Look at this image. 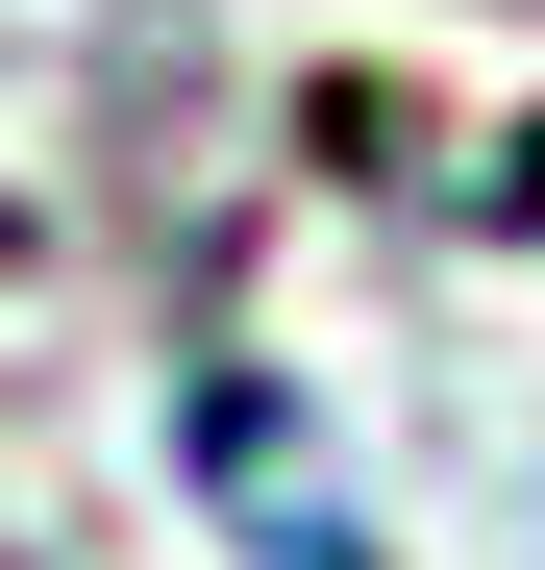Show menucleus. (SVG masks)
<instances>
[{"instance_id": "f03ea898", "label": "nucleus", "mask_w": 545, "mask_h": 570, "mask_svg": "<svg viewBox=\"0 0 545 570\" xmlns=\"http://www.w3.org/2000/svg\"><path fill=\"white\" fill-rule=\"evenodd\" d=\"M496 224H545V125H496Z\"/></svg>"}, {"instance_id": "f257e3e1", "label": "nucleus", "mask_w": 545, "mask_h": 570, "mask_svg": "<svg viewBox=\"0 0 545 570\" xmlns=\"http://www.w3.org/2000/svg\"><path fill=\"white\" fill-rule=\"evenodd\" d=\"M174 446H199V497L248 521V570H373V521H347V471H298V397H272V372H199Z\"/></svg>"}]
</instances>
